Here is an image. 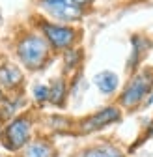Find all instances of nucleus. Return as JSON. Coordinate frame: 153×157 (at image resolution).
<instances>
[{"instance_id": "7ed1b4c3", "label": "nucleus", "mask_w": 153, "mask_h": 157, "mask_svg": "<svg viewBox=\"0 0 153 157\" xmlns=\"http://www.w3.org/2000/svg\"><path fill=\"white\" fill-rule=\"evenodd\" d=\"M153 88V71L144 69L136 73L135 77L129 81L125 90L120 95V105L125 109H135L142 103V99L147 95V92Z\"/></svg>"}, {"instance_id": "39448f33", "label": "nucleus", "mask_w": 153, "mask_h": 157, "mask_svg": "<svg viewBox=\"0 0 153 157\" xmlns=\"http://www.w3.org/2000/svg\"><path fill=\"white\" fill-rule=\"evenodd\" d=\"M43 10L58 21H76L82 17V6L75 0H41Z\"/></svg>"}, {"instance_id": "4468645a", "label": "nucleus", "mask_w": 153, "mask_h": 157, "mask_svg": "<svg viewBox=\"0 0 153 157\" xmlns=\"http://www.w3.org/2000/svg\"><path fill=\"white\" fill-rule=\"evenodd\" d=\"M79 60H80V51H67L65 52V69L69 71L71 67H75Z\"/></svg>"}, {"instance_id": "ddd939ff", "label": "nucleus", "mask_w": 153, "mask_h": 157, "mask_svg": "<svg viewBox=\"0 0 153 157\" xmlns=\"http://www.w3.org/2000/svg\"><path fill=\"white\" fill-rule=\"evenodd\" d=\"M34 99H35L37 103L49 101V86H45V84H37V86H34Z\"/></svg>"}, {"instance_id": "0eeeda50", "label": "nucleus", "mask_w": 153, "mask_h": 157, "mask_svg": "<svg viewBox=\"0 0 153 157\" xmlns=\"http://www.w3.org/2000/svg\"><path fill=\"white\" fill-rule=\"evenodd\" d=\"M23 81H24V75L17 66H13V64L0 66V88L2 90L15 92V90H19Z\"/></svg>"}, {"instance_id": "1a4fd4ad", "label": "nucleus", "mask_w": 153, "mask_h": 157, "mask_svg": "<svg viewBox=\"0 0 153 157\" xmlns=\"http://www.w3.org/2000/svg\"><path fill=\"white\" fill-rule=\"evenodd\" d=\"M93 82L99 88V92L108 95L112 92H116V88L120 84V78H118L116 73H112V71H101V73H97L93 77Z\"/></svg>"}, {"instance_id": "f8f14e48", "label": "nucleus", "mask_w": 153, "mask_h": 157, "mask_svg": "<svg viewBox=\"0 0 153 157\" xmlns=\"http://www.w3.org/2000/svg\"><path fill=\"white\" fill-rule=\"evenodd\" d=\"M65 94H67V88H65L64 78H58V81H54L52 86L49 88V101L52 105H64Z\"/></svg>"}, {"instance_id": "423d86ee", "label": "nucleus", "mask_w": 153, "mask_h": 157, "mask_svg": "<svg viewBox=\"0 0 153 157\" xmlns=\"http://www.w3.org/2000/svg\"><path fill=\"white\" fill-rule=\"evenodd\" d=\"M121 118V112L118 107H105L99 112H95L80 122V133H93V131H101L103 127L118 122Z\"/></svg>"}, {"instance_id": "9b49d317", "label": "nucleus", "mask_w": 153, "mask_h": 157, "mask_svg": "<svg viewBox=\"0 0 153 157\" xmlns=\"http://www.w3.org/2000/svg\"><path fill=\"white\" fill-rule=\"evenodd\" d=\"M131 43H132V54H131V60H129V67H136L142 60L144 52L147 51L149 43H147V39H144L140 36H135L131 39Z\"/></svg>"}, {"instance_id": "2eb2a0df", "label": "nucleus", "mask_w": 153, "mask_h": 157, "mask_svg": "<svg viewBox=\"0 0 153 157\" xmlns=\"http://www.w3.org/2000/svg\"><path fill=\"white\" fill-rule=\"evenodd\" d=\"M4 99H6V97H4V90H2V88H0V103H2Z\"/></svg>"}, {"instance_id": "9d476101", "label": "nucleus", "mask_w": 153, "mask_h": 157, "mask_svg": "<svg viewBox=\"0 0 153 157\" xmlns=\"http://www.w3.org/2000/svg\"><path fill=\"white\" fill-rule=\"evenodd\" d=\"M80 157H125L123 151L114 146V144H97V146H90L86 148Z\"/></svg>"}, {"instance_id": "f03ea898", "label": "nucleus", "mask_w": 153, "mask_h": 157, "mask_svg": "<svg viewBox=\"0 0 153 157\" xmlns=\"http://www.w3.org/2000/svg\"><path fill=\"white\" fill-rule=\"evenodd\" d=\"M32 118L30 116H15L0 131V142L8 151H21L32 136Z\"/></svg>"}, {"instance_id": "f257e3e1", "label": "nucleus", "mask_w": 153, "mask_h": 157, "mask_svg": "<svg viewBox=\"0 0 153 157\" xmlns=\"http://www.w3.org/2000/svg\"><path fill=\"white\" fill-rule=\"evenodd\" d=\"M17 56L28 69H39L49 60V43L43 36L28 34L17 43Z\"/></svg>"}, {"instance_id": "6e6552de", "label": "nucleus", "mask_w": 153, "mask_h": 157, "mask_svg": "<svg viewBox=\"0 0 153 157\" xmlns=\"http://www.w3.org/2000/svg\"><path fill=\"white\" fill-rule=\"evenodd\" d=\"M21 157H56V150L47 140H30L21 150Z\"/></svg>"}, {"instance_id": "20e7f679", "label": "nucleus", "mask_w": 153, "mask_h": 157, "mask_svg": "<svg viewBox=\"0 0 153 157\" xmlns=\"http://www.w3.org/2000/svg\"><path fill=\"white\" fill-rule=\"evenodd\" d=\"M41 32H43V37L47 39L49 47H52L56 51H64V49L73 47V43L76 41V34H79L73 26L54 25V23H43Z\"/></svg>"}]
</instances>
